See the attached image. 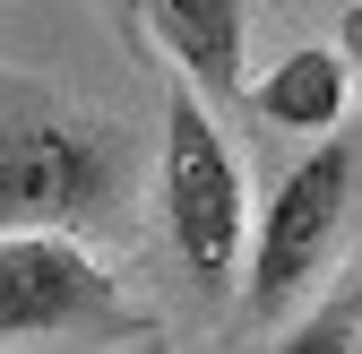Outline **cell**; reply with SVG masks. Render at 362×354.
I'll return each instance as SVG.
<instances>
[{"label":"cell","instance_id":"4","mask_svg":"<svg viewBox=\"0 0 362 354\" xmlns=\"http://www.w3.org/2000/svg\"><path fill=\"white\" fill-rule=\"evenodd\" d=\"M121 320V285L69 234H0V337H86Z\"/></svg>","mask_w":362,"mask_h":354},{"label":"cell","instance_id":"6","mask_svg":"<svg viewBox=\"0 0 362 354\" xmlns=\"http://www.w3.org/2000/svg\"><path fill=\"white\" fill-rule=\"evenodd\" d=\"M345 96H354V61L328 52V43H302V52H285L276 69L259 78V113L276 130H337L345 121Z\"/></svg>","mask_w":362,"mask_h":354},{"label":"cell","instance_id":"1","mask_svg":"<svg viewBox=\"0 0 362 354\" xmlns=\"http://www.w3.org/2000/svg\"><path fill=\"white\" fill-rule=\"evenodd\" d=\"M129 207V139L35 86H0V234H78Z\"/></svg>","mask_w":362,"mask_h":354},{"label":"cell","instance_id":"7","mask_svg":"<svg viewBox=\"0 0 362 354\" xmlns=\"http://www.w3.org/2000/svg\"><path fill=\"white\" fill-rule=\"evenodd\" d=\"M267 354H362V320H354V302H328V312H310L302 329H285Z\"/></svg>","mask_w":362,"mask_h":354},{"label":"cell","instance_id":"5","mask_svg":"<svg viewBox=\"0 0 362 354\" xmlns=\"http://www.w3.org/2000/svg\"><path fill=\"white\" fill-rule=\"evenodd\" d=\"M147 26L207 96H233L242 86V35H250L242 0H147Z\"/></svg>","mask_w":362,"mask_h":354},{"label":"cell","instance_id":"9","mask_svg":"<svg viewBox=\"0 0 362 354\" xmlns=\"http://www.w3.org/2000/svg\"><path fill=\"white\" fill-rule=\"evenodd\" d=\"M354 320H362V294H354Z\"/></svg>","mask_w":362,"mask_h":354},{"label":"cell","instance_id":"2","mask_svg":"<svg viewBox=\"0 0 362 354\" xmlns=\"http://www.w3.org/2000/svg\"><path fill=\"white\" fill-rule=\"evenodd\" d=\"M164 225H173V251L190 268L199 294H224L242 268V164L224 147V130L207 121L199 96H173L164 104Z\"/></svg>","mask_w":362,"mask_h":354},{"label":"cell","instance_id":"8","mask_svg":"<svg viewBox=\"0 0 362 354\" xmlns=\"http://www.w3.org/2000/svg\"><path fill=\"white\" fill-rule=\"evenodd\" d=\"M337 52L362 69V0H354V9H345V26H337Z\"/></svg>","mask_w":362,"mask_h":354},{"label":"cell","instance_id":"3","mask_svg":"<svg viewBox=\"0 0 362 354\" xmlns=\"http://www.w3.org/2000/svg\"><path fill=\"white\" fill-rule=\"evenodd\" d=\"M345 207H354V147L328 139V147H310L276 182V199L259 216V251H250V302L259 312H285V302L328 268V251L345 234Z\"/></svg>","mask_w":362,"mask_h":354}]
</instances>
